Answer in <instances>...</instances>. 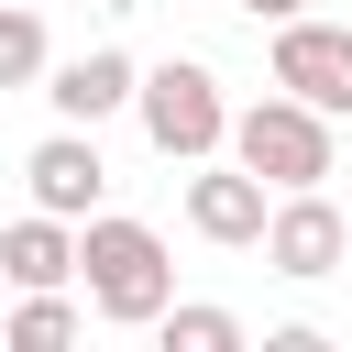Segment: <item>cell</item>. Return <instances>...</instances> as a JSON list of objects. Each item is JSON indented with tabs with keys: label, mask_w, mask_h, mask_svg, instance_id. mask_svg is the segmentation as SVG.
Instances as JSON below:
<instances>
[{
	"label": "cell",
	"mask_w": 352,
	"mask_h": 352,
	"mask_svg": "<svg viewBox=\"0 0 352 352\" xmlns=\"http://www.w3.org/2000/svg\"><path fill=\"white\" fill-rule=\"evenodd\" d=\"M154 330H165V352H242V319H231V308H176V297H165Z\"/></svg>",
	"instance_id": "12"
},
{
	"label": "cell",
	"mask_w": 352,
	"mask_h": 352,
	"mask_svg": "<svg viewBox=\"0 0 352 352\" xmlns=\"http://www.w3.org/2000/svg\"><path fill=\"white\" fill-rule=\"evenodd\" d=\"M0 297H11V275H0Z\"/></svg>",
	"instance_id": "14"
},
{
	"label": "cell",
	"mask_w": 352,
	"mask_h": 352,
	"mask_svg": "<svg viewBox=\"0 0 352 352\" xmlns=\"http://www.w3.org/2000/svg\"><path fill=\"white\" fill-rule=\"evenodd\" d=\"M231 165H253L264 187H319L330 176V110H308V99H253V110H231Z\"/></svg>",
	"instance_id": "3"
},
{
	"label": "cell",
	"mask_w": 352,
	"mask_h": 352,
	"mask_svg": "<svg viewBox=\"0 0 352 352\" xmlns=\"http://www.w3.org/2000/svg\"><path fill=\"white\" fill-rule=\"evenodd\" d=\"M77 275H88V319H110V330H154L165 297H176L165 242L143 220H121V209H88L77 220Z\"/></svg>",
	"instance_id": "1"
},
{
	"label": "cell",
	"mask_w": 352,
	"mask_h": 352,
	"mask_svg": "<svg viewBox=\"0 0 352 352\" xmlns=\"http://www.w3.org/2000/svg\"><path fill=\"white\" fill-rule=\"evenodd\" d=\"M132 77H143V66H132L121 44H88V55L44 66V99H55V121H88V132H99L110 110H132Z\"/></svg>",
	"instance_id": "8"
},
{
	"label": "cell",
	"mask_w": 352,
	"mask_h": 352,
	"mask_svg": "<svg viewBox=\"0 0 352 352\" xmlns=\"http://www.w3.org/2000/svg\"><path fill=\"white\" fill-rule=\"evenodd\" d=\"M264 209H275V187H264L253 165H220V154H209V165L187 176V231L220 242V253H253V242H264Z\"/></svg>",
	"instance_id": "6"
},
{
	"label": "cell",
	"mask_w": 352,
	"mask_h": 352,
	"mask_svg": "<svg viewBox=\"0 0 352 352\" xmlns=\"http://www.w3.org/2000/svg\"><path fill=\"white\" fill-rule=\"evenodd\" d=\"M275 275H297V286H319V275H341V253H352V220L319 198V187H275V209H264V242H253Z\"/></svg>",
	"instance_id": "5"
},
{
	"label": "cell",
	"mask_w": 352,
	"mask_h": 352,
	"mask_svg": "<svg viewBox=\"0 0 352 352\" xmlns=\"http://www.w3.org/2000/svg\"><path fill=\"white\" fill-rule=\"evenodd\" d=\"M231 11H253V22H286V11H308V0H231Z\"/></svg>",
	"instance_id": "13"
},
{
	"label": "cell",
	"mask_w": 352,
	"mask_h": 352,
	"mask_svg": "<svg viewBox=\"0 0 352 352\" xmlns=\"http://www.w3.org/2000/svg\"><path fill=\"white\" fill-rule=\"evenodd\" d=\"M55 44H44V11L33 0H0V88H44Z\"/></svg>",
	"instance_id": "11"
},
{
	"label": "cell",
	"mask_w": 352,
	"mask_h": 352,
	"mask_svg": "<svg viewBox=\"0 0 352 352\" xmlns=\"http://www.w3.org/2000/svg\"><path fill=\"white\" fill-rule=\"evenodd\" d=\"M275 88L352 121V22H319V11H286L275 22Z\"/></svg>",
	"instance_id": "4"
},
{
	"label": "cell",
	"mask_w": 352,
	"mask_h": 352,
	"mask_svg": "<svg viewBox=\"0 0 352 352\" xmlns=\"http://www.w3.org/2000/svg\"><path fill=\"white\" fill-rule=\"evenodd\" d=\"M0 275H11V286H66V275H77V220H55V209L11 220V231H0Z\"/></svg>",
	"instance_id": "9"
},
{
	"label": "cell",
	"mask_w": 352,
	"mask_h": 352,
	"mask_svg": "<svg viewBox=\"0 0 352 352\" xmlns=\"http://www.w3.org/2000/svg\"><path fill=\"white\" fill-rule=\"evenodd\" d=\"M66 341H77V297H66V286H11L0 352H66Z\"/></svg>",
	"instance_id": "10"
},
{
	"label": "cell",
	"mask_w": 352,
	"mask_h": 352,
	"mask_svg": "<svg viewBox=\"0 0 352 352\" xmlns=\"http://www.w3.org/2000/svg\"><path fill=\"white\" fill-rule=\"evenodd\" d=\"M132 110H143V143H154L165 165H209V154H231V99H220V77H209L198 55L143 66V77H132Z\"/></svg>",
	"instance_id": "2"
},
{
	"label": "cell",
	"mask_w": 352,
	"mask_h": 352,
	"mask_svg": "<svg viewBox=\"0 0 352 352\" xmlns=\"http://www.w3.org/2000/svg\"><path fill=\"white\" fill-rule=\"evenodd\" d=\"M22 176H33V209H55V220H88V209H99V187H110V165H99L88 121H55V132L22 154Z\"/></svg>",
	"instance_id": "7"
}]
</instances>
